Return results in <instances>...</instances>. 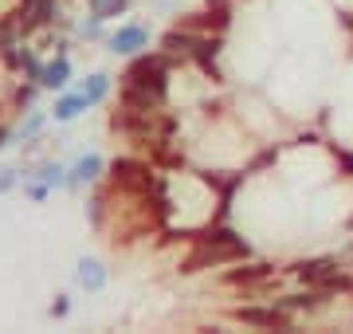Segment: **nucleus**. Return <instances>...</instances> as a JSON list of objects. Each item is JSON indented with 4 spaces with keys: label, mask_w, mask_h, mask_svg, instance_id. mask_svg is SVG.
Instances as JSON below:
<instances>
[{
    "label": "nucleus",
    "mask_w": 353,
    "mask_h": 334,
    "mask_svg": "<svg viewBox=\"0 0 353 334\" xmlns=\"http://www.w3.org/2000/svg\"><path fill=\"white\" fill-rule=\"evenodd\" d=\"M345 228H350V232H353V217H350V224H345Z\"/></svg>",
    "instance_id": "obj_27"
},
{
    "label": "nucleus",
    "mask_w": 353,
    "mask_h": 334,
    "mask_svg": "<svg viewBox=\"0 0 353 334\" xmlns=\"http://www.w3.org/2000/svg\"><path fill=\"white\" fill-rule=\"evenodd\" d=\"M157 181H161V169L153 166L150 157L126 154V157H114L110 166H106V189L118 197H130V201L150 193Z\"/></svg>",
    "instance_id": "obj_4"
},
{
    "label": "nucleus",
    "mask_w": 353,
    "mask_h": 334,
    "mask_svg": "<svg viewBox=\"0 0 353 334\" xmlns=\"http://www.w3.org/2000/svg\"><path fill=\"white\" fill-rule=\"evenodd\" d=\"M67 83H71V59H67V52H59L55 59H48V63H43L39 87H43V90H63Z\"/></svg>",
    "instance_id": "obj_11"
},
{
    "label": "nucleus",
    "mask_w": 353,
    "mask_h": 334,
    "mask_svg": "<svg viewBox=\"0 0 353 334\" xmlns=\"http://www.w3.org/2000/svg\"><path fill=\"white\" fill-rule=\"evenodd\" d=\"M275 157H279V146H267V150H259V154H255V161H248V166H243V177H255V173H259V169H267Z\"/></svg>",
    "instance_id": "obj_20"
},
{
    "label": "nucleus",
    "mask_w": 353,
    "mask_h": 334,
    "mask_svg": "<svg viewBox=\"0 0 353 334\" xmlns=\"http://www.w3.org/2000/svg\"><path fill=\"white\" fill-rule=\"evenodd\" d=\"M236 20V0H204L196 12H185L176 24L204 36H228V28Z\"/></svg>",
    "instance_id": "obj_6"
},
{
    "label": "nucleus",
    "mask_w": 353,
    "mask_h": 334,
    "mask_svg": "<svg viewBox=\"0 0 353 334\" xmlns=\"http://www.w3.org/2000/svg\"><path fill=\"white\" fill-rule=\"evenodd\" d=\"M43 122H48V115H43V110H28V118L20 122V130H16V138H20V141H32L39 130H43Z\"/></svg>",
    "instance_id": "obj_18"
},
{
    "label": "nucleus",
    "mask_w": 353,
    "mask_h": 334,
    "mask_svg": "<svg viewBox=\"0 0 353 334\" xmlns=\"http://www.w3.org/2000/svg\"><path fill=\"white\" fill-rule=\"evenodd\" d=\"M24 39H28V32H24V12H20V8L0 16V48H16V43H24Z\"/></svg>",
    "instance_id": "obj_14"
},
{
    "label": "nucleus",
    "mask_w": 353,
    "mask_h": 334,
    "mask_svg": "<svg viewBox=\"0 0 353 334\" xmlns=\"http://www.w3.org/2000/svg\"><path fill=\"white\" fill-rule=\"evenodd\" d=\"M83 95L90 99V106H99L102 99L110 95V75H106V71H94V75H90L87 83H83Z\"/></svg>",
    "instance_id": "obj_16"
},
{
    "label": "nucleus",
    "mask_w": 353,
    "mask_h": 334,
    "mask_svg": "<svg viewBox=\"0 0 353 334\" xmlns=\"http://www.w3.org/2000/svg\"><path fill=\"white\" fill-rule=\"evenodd\" d=\"M350 268H353V252H350Z\"/></svg>",
    "instance_id": "obj_28"
},
{
    "label": "nucleus",
    "mask_w": 353,
    "mask_h": 334,
    "mask_svg": "<svg viewBox=\"0 0 353 334\" xmlns=\"http://www.w3.org/2000/svg\"><path fill=\"white\" fill-rule=\"evenodd\" d=\"M79 36H83V39H99L102 36V20H94V16L83 20V24H79Z\"/></svg>",
    "instance_id": "obj_23"
},
{
    "label": "nucleus",
    "mask_w": 353,
    "mask_h": 334,
    "mask_svg": "<svg viewBox=\"0 0 353 334\" xmlns=\"http://www.w3.org/2000/svg\"><path fill=\"white\" fill-rule=\"evenodd\" d=\"M106 268H102L99 259H79L75 264V283L83 287V291H90V295H99L102 287H106Z\"/></svg>",
    "instance_id": "obj_13"
},
{
    "label": "nucleus",
    "mask_w": 353,
    "mask_h": 334,
    "mask_svg": "<svg viewBox=\"0 0 353 334\" xmlns=\"http://www.w3.org/2000/svg\"><path fill=\"white\" fill-rule=\"evenodd\" d=\"M24 193H28V201H43V197L51 193V185H43V181H32V177H24Z\"/></svg>",
    "instance_id": "obj_22"
},
{
    "label": "nucleus",
    "mask_w": 353,
    "mask_h": 334,
    "mask_svg": "<svg viewBox=\"0 0 353 334\" xmlns=\"http://www.w3.org/2000/svg\"><path fill=\"white\" fill-rule=\"evenodd\" d=\"M87 12L94 20H102V24H110V20L130 12V0H87Z\"/></svg>",
    "instance_id": "obj_15"
},
{
    "label": "nucleus",
    "mask_w": 353,
    "mask_h": 334,
    "mask_svg": "<svg viewBox=\"0 0 353 334\" xmlns=\"http://www.w3.org/2000/svg\"><path fill=\"white\" fill-rule=\"evenodd\" d=\"M330 154H334V161L341 166V177H353V150H345V146H330Z\"/></svg>",
    "instance_id": "obj_21"
},
{
    "label": "nucleus",
    "mask_w": 353,
    "mask_h": 334,
    "mask_svg": "<svg viewBox=\"0 0 353 334\" xmlns=\"http://www.w3.org/2000/svg\"><path fill=\"white\" fill-rule=\"evenodd\" d=\"M169 71L173 59L157 48V52H138L134 63L122 71V87H118V106L130 110H157L169 99Z\"/></svg>",
    "instance_id": "obj_1"
},
{
    "label": "nucleus",
    "mask_w": 353,
    "mask_h": 334,
    "mask_svg": "<svg viewBox=\"0 0 353 334\" xmlns=\"http://www.w3.org/2000/svg\"><path fill=\"white\" fill-rule=\"evenodd\" d=\"M279 303L290 311V315H322L326 307H334V295L326 287H303L294 295H279Z\"/></svg>",
    "instance_id": "obj_8"
},
{
    "label": "nucleus",
    "mask_w": 353,
    "mask_h": 334,
    "mask_svg": "<svg viewBox=\"0 0 353 334\" xmlns=\"http://www.w3.org/2000/svg\"><path fill=\"white\" fill-rule=\"evenodd\" d=\"M51 319H67V315H71V299L67 295H55V303H51Z\"/></svg>",
    "instance_id": "obj_24"
},
{
    "label": "nucleus",
    "mask_w": 353,
    "mask_h": 334,
    "mask_svg": "<svg viewBox=\"0 0 353 334\" xmlns=\"http://www.w3.org/2000/svg\"><path fill=\"white\" fill-rule=\"evenodd\" d=\"M28 177H39L43 185H51V189H59V185L67 189V166H59V161H43L39 173H28Z\"/></svg>",
    "instance_id": "obj_17"
},
{
    "label": "nucleus",
    "mask_w": 353,
    "mask_h": 334,
    "mask_svg": "<svg viewBox=\"0 0 353 334\" xmlns=\"http://www.w3.org/2000/svg\"><path fill=\"white\" fill-rule=\"evenodd\" d=\"M228 319L248 331H299V315H290L279 299H255V303L232 307Z\"/></svg>",
    "instance_id": "obj_5"
},
{
    "label": "nucleus",
    "mask_w": 353,
    "mask_h": 334,
    "mask_svg": "<svg viewBox=\"0 0 353 334\" xmlns=\"http://www.w3.org/2000/svg\"><path fill=\"white\" fill-rule=\"evenodd\" d=\"M36 90H43V87H39L36 79H28V83H20V87H16L12 103L20 106V110H32V103H36Z\"/></svg>",
    "instance_id": "obj_19"
},
{
    "label": "nucleus",
    "mask_w": 353,
    "mask_h": 334,
    "mask_svg": "<svg viewBox=\"0 0 353 334\" xmlns=\"http://www.w3.org/2000/svg\"><path fill=\"white\" fill-rule=\"evenodd\" d=\"M20 12H24V32L32 36L59 20V0H20Z\"/></svg>",
    "instance_id": "obj_9"
},
{
    "label": "nucleus",
    "mask_w": 353,
    "mask_h": 334,
    "mask_svg": "<svg viewBox=\"0 0 353 334\" xmlns=\"http://www.w3.org/2000/svg\"><path fill=\"white\" fill-rule=\"evenodd\" d=\"M83 110H90V99L83 95V90H63L59 99H55V110H51V118L55 122H75Z\"/></svg>",
    "instance_id": "obj_12"
},
{
    "label": "nucleus",
    "mask_w": 353,
    "mask_h": 334,
    "mask_svg": "<svg viewBox=\"0 0 353 334\" xmlns=\"http://www.w3.org/2000/svg\"><path fill=\"white\" fill-rule=\"evenodd\" d=\"M290 271L287 268H275L271 259H236V264H228L224 275H220V287L228 291H243L248 299H259V295H271L279 283L287 279Z\"/></svg>",
    "instance_id": "obj_3"
},
{
    "label": "nucleus",
    "mask_w": 353,
    "mask_h": 334,
    "mask_svg": "<svg viewBox=\"0 0 353 334\" xmlns=\"http://www.w3.org/2000/svg\"><path fill=\"white\" fill-rule=\"evenodd\" d=\"M8 138H12V130H8V126H0V150L8 146Z\"/></svg>",
    "instance_id": "obj_26"
},
{
    "label": "nucleus",
    "mask_w": 353,
    "mask_h": 334,
    "mask_svg": "<svg viewBox=\"0 0 353 334\" xmlns=\"http://www.w3.org/2000/svg\"><path fill=\"white\" fill-rule=\"evenodd\" d=\"M145 48H150V28L145 24H118L106 36V52L114 55H138Z\"/></svg>",
    "instance_id": "obj_7"
},
{
    "label": "nucleus",
    "mask_w": 353,
    "mask_h": 334,
    "mask_svg": "<svg viewBox=\"0 0 353 334\" xmlns=\"http://www.w3.org/2000/svg\"><path fill=\"white\" fill-rule=\"evenodd\" d=\"M99 177H106V161H102L99 154H83L75 166L67 169V189L79 193L83 185H90V181H99Z\"/></svg>",
    "instance_id": "obj_10"
},
{
    "label": "nucleus",
    "mask_w": 353,
    "mask_h": 334,
    "mask_svg": "<svg viewBox=\"0 0 353 334\" xmlns=\"http://www.w3.org/2000/svg\"><path fill=\"white\" fill-rule=\"evenodd\" d=\"M248 256H252V244L236 228H228L224 220H216L212 228H204L201 236H192L189 256L181 259L176 268H181V275H196L204 268H228V264L248 259Z\"/></svg>",
    "instance_id": "obj_2"
},
{
    "label": "nucleus",
    "mask_w": 353,
    "mask_h": 334,
    "mask_svg": "<svg viewBox=\"0 0 353 334\" xmlns=\"http://www.w3.org/2000/svg\"><path fill=\"white\" fill-rule=\"evenodd\" d=\"M16 181H20V169H0V197L8 193Z\"/></svg>",
    "instance_id": "obj_25"
}]
</instances>
